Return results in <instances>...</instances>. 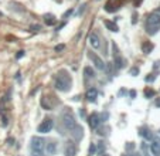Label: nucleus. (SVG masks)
<instances>
[{
	"label": "nucleus",
	"mask_w": 160,
	"mask_h": 156,
	"mask_svg": "<svg viewBox=\"0 0 160 156\" xmlns=\"http://www.w3.org/2000/svg\"><path fill=\"white\" fill-rule=\"evenodd\" d=\"M71 85H72V78L65 70H61L58 71L57 77H55V88L61 92H67V91L71 90Z\"/></svg>",
	"instance_id": "1"
},
{
	"label": "nucleus",
	"mask_w": 160,
	"mask_h": 156,
	"mask_svg": "<svg viewBox=\"0 0 160 156\" xmlns=\"http://www.w3.org/2000/svg\"><path fill=\"white\" fill-rule=\"evenodd\" d=\"M160 30V16L157 13H152L149 14L148 20H146V31L149 34H156Z\"/></svg>",
	"instance_id": "2"
},
{
	"label": "nucleus",
	"mask_w": 160,
	"mask_h": 156,
	"mask_svg": "<svg viewBox=\"0 0 160 156\" xmlns=\"http://www.w3.org/2000/svg\"><path fill=\"white\" fill-rule=\"evenodd\" d=\"M61 119H62V123L67 129H72L74 126L77 125V121H75V117H74V112L71 111L70 108H65L61 114Z\"/></svg>",
	"instance_id": "3"
},
{
	"label": "nucleus",
	"mask_w": 160,
	"mask_h": 156,
	"mask_svg": "<svg viewBox=\"0 0 160 156\" xmlns=\"http://www.w3.org/2000/svg\"><path fill=\"white\" fill-rule=\"evenodd\" d=\"M44 148H45V141L42 138L34 136L31 139V150H34V152H44Z\"/></svg>",
	"instance_id": "4"
},
{
	"label": "nucleus",
	"mask_w": 160,
	"mask_h": 156,
	"mask_svg": "<svg viewBox=\"0 0 160 156\" xmlns=\"http://www.w3.org/2000/svg\"><path fill=\"white\" fill-rule=\"evenodd\" d=\"M88 57H89V60L92 61V64H94L95 67H97L98 70H105L106 68V64L102 61V58L98 57L95 53H88Z\"/></svg>",
	"instance_id": "5"
},
{
	"label": "nucleus",
	"mask_w": 160,
	"mask_h": 156,
	"mask_svg": "<svg viewBox=\"0 0 160 156\" xmlns=\"http://www.w3.org/2000/svg\"><path fill=\"white\" fill-rule=\"evenodd\" d=\"M52 126H54L52 119H45V121H42V122L38 125L37 131H38L40 133H47V132H50V131L52 129Z\"/></svg>",
	"instance_id": "6"
},
{
	"label": "nucleus",
	"mask_w": 160,
	"mask_h": 156,
	"mask_svg": "<svg viewBox=\"0 0 160 156\" xmlns=\"http://www.w3.org/2000/svg\"><path fill=\"white\" fill-rule=\"evenodd\" d=\"M113 65L116 67V68H122L125 64L123 58L121 57V54H119V51H118V47H116V44H113Z\"/></svg>",
	"instance_id": "7"
},
{
	"label": "nucleus",
	"mask_w": 160,
	"mask_h": 156,
	"mask_svg": "<svg viewBox=\"0 0 160 156\" xmlns=\"http://www.w3.org/2000/svg\"><path fill=\"white\" fill-rule=\"evenodd\" d=\"M64 155L65 156H75L77 155V146L74 142H67L65 149H64Z\"/></svg>",
	"instance_id": "8"
},
{
	"label": "nucleus",
	"mask_w": 160,
	"mask_h": 156,
	"mask_svg": "<svg viewBox=\"0 0 160 156\" xmlns=\"http://www.w3.org/2000/svg\"><path fill=\"white\" fill-rule=\"evenodd\" d=\"M88 41H89V45L92 48H99L101 47V40H99V37H98L95 33H91L89 34V37H88Z\"/></svg>",
	"instance_id": "9"
},
{
	"label": "nucleus",
	"mask_w": 160,
	"mask_h": 156,
	"mask_svg": "<svg viewBox=\"0 0 160 156\" xmlns=\"http://www.w3.org/2000/svg\"><path fill=\"white\" fill-rule=\"evenodd\" d=\"M150 152L153 156H160V139H153V141H152Z\"/></svg>",
	"instance_id": "10"
},
{
	"label": "nucleus",
	"mask_w": 160,
	"mask_h": 156,
	"mask_svg": "<svg viewBox=\"0 0 160 156\" xmlns=\"http://www.w3.org/2000/svg\"><path fill=\"white\" fill-rule=\"evenodd\" d=\"M72 132H71V135L74 136V139L75 141H79V139L84 136V129H82V126H79V125H75L72 129H71Z\"/></svg>",
	"instance_id": "11"
},
{
	"label": "nucleus",
	"mask_w": 160,
	"mask_h": 156,
	"mask_svg": "<svg viewBox=\"0 0 160 156\" xmlns=\"http://www.w3.org/2000/svg\"><path fill=\"white\" fill-rule=\"evenodd\" d=\"M97 96H98L97 88H89V90L87 91V99H88V101L95 102V101H97Z\"/></svg>",
	"instance_id": "12"
},
{
	"label": "nucleus",
	"mask_w": 160,
	"mask_h": 156,
	"mask_svg": "<svg viewBox=\"0 0 160 156\" xmlns=\"http://www.w3.org/2000/svg\"><path fill=\"white\" fill-rule=\"evenodd\" d=\"M99 115L98 114H92L89 117V125H91V128H98V125H99Z\"/></svg>",
	"instance_id": "13"
},
{
	"label": "nucleus",
	"mask_w": 160,
	"mask_h": 156,
	"mask_svg": "<svg viewBox=\"0 0 160 156\" xmlns=\"http://www.w3.org/2000/svg\"><path fill=\"white\" fill-rule=\"evenodd\" d=\"M140 135H142L145 139H148V141H153V133H152L150 129H148V128L140 129Z\"/></svg>",
	"instance_id": "14"
},
{
	"label": "nucleus",
	"mask_w": 160,
	"mask_h": 156,
	"mask_svg": "<svg viewBox=\"0 0 160 156\" xmlns=\"http://www.w3.org/2000/svg\"><path fill=\"white\" fill-rule=\"evenodd\" d=\"M84 75L87 80H92V78H95V71L91 67H85L84 68Z\"/></svg>",
	"instance_id": "15"
},
{
	"label": "nucleus",
	"mask_w": 160,
	"mask_h": 156,
	"mask_svg": "<svg viewBox=\"0 0 160 156\" xmlns=\"http://www.w3.org/2000/svg\"><path fill=\"white\" fill-rule=\"evenodd\" d=\"M45 149H47L48 155H54L55 149H57V145H55L54 142H48V143H45Z\"/></svg>",
	"instance_id": "16"
},
{
	"label": "nucleus",
	"mask_w": 160,
	"mask_h": 156,
	"mask_svg": "<svg viewBox=\"0 0 160 156\" xmlns=\"http://www.w3.org/2000/svg\"><path fill=\"white\" fill-rule=\"evenodd\" d=\"M103 24H105V27L108 29V30H111V31H119V29H118V26H116L115 23H112V21H109V20H105L103 21Z\"/></svg>",
	"instance_id": "17"
},
{
	"label": "nucleus",
	"mask_w": 160,
	"mask_h": 156,
	"mask_svg": "<svg viewBox=\"0 0 160 156\" xmlns=\"http://www.w3.org/2000/svg\"><path fill=\"white\" fill-rule=\"evenodd\" d=\"M142 48H143V53H146V54H149V53H150V51H152V48H153V44H150V43H145Z\"/></svg>",
	"instance_id": "18"
},
{
	"label": "nucleus",
	"mask_w": 160,
	"mask_h": 156,
	"mask_svg": "<svg viewBox=\"0 0 160 156\" xmlns=\"http://www.w3.org/2000/svg\"><path fill=\"white\" fill-rule=\"evenodd\" d=\"M45 23L48 24V26H52V24H55V20L52 16H45Z\"/></svg>",
	"instance_id": "19"
},
{
	"label": "nucleus",
	"mask_w": 160,
	"mask_h": 156,
	"mask_svg": "<svg viewBox=\"0 0 160 156\" xmlns=\"http://www.w3.org/2000/svg\"><path fill=\"white\" fill-rule=\"evenodd\" d=\"M7 125H9V118H7L6 115H3V117H2V126H3V128H6Z\"/></svg>",
	"instance_id": "20"
},
{
	"label": "nucleus",
	"mask_w": 160,
	"mask_h": 156,
	"mask_svg": "<svg viewBox=\"0 0 160 156\" xmlns=\"http://www.w3.org/2000/svg\"><path fill=\"white\" fill-rule=\"evenodd\" d=\"M145 95L148 96V98H149V96H153L154 95V91L153 90H146L145 91Z\"/></svg>",
	"instance_id": "21"
},
{
	"label": "nucleus",
	"mask_w": 160,
	"mask_h": 156,
	"mask_svg": "<svg viewBox=\"0 0 160 156\" xmlns=\"http://www.w3.org/2000/svg\"><path fill=\"white\" fill-rule=\"evenodd\" d=\"M31 156H45V155H44V152H34L33 150V152H31Z\"/></svg>",
	"instance_id": "22"
},
{
	"label": "nucleus",
	"mask_w": 160,
	"mask_h": 156,
	"mask_svg": "<svg viewBox=\"0 0 160 156\" xmlns=\"http://www.w3.org/2000/svg\"><path fill=\"white\" fill-rule=\"evenodd\" d=\"M136 74H139V70H138V68H132V70H130V75H136Z\"/></svg>",
	"instance_id": "23"
},
{
	"label": "nucleus",
	"mask_w": 160,
	"mask_h": 156,
	"mask_svg": "<svg viewBox=\"0 0 160 156\" xmlns=\"http://www.w3.org/2000/svg\"><path fill=\"white\" fill-rule=\"evenodd\" d=\"M64 50V45L62 44H60V45H57V47H55V51H62Z\"/></svg>",
	"instance_id": "24"
},
{
	"label": "nucleus",
	"mask_w": 160,
	"mask_h": 156,
	"mask_svg": "<svg viewBox=\"0 0 160 156\" xmlns=\"http://www.w3.org/2000/svg\"><path fill=\"white\" fill-rule=\"evenodd\" d=\"M133 148H135V145H133V143H129V145H126V149H128V150H132Z\"/></svg>",
	"instance_id": "25"
},
{
	"label": "nucleus",
	"mask_w": 160,
	"mask_h": 156,
	"mask_svg": "<svg viewBox=\"0 0 160 156\" xmlns=\"http://www.w3.org/2000/svg\"><path fill=\"white\" fill-rule=\"evenodd\" d=\"M24 55V51H18V54H17V58H21Z\"/></svg>",
	"instance_id": "26"
},
{
	"label": "nucleus",
	"mask_w": 160,
	"mask_h": 156,
	"mask_svg": "<svg viewBox=\"0 0 160 156\" xmlns=\"http://www.w3.org/2000/svg\"><path fill=\"white\" fill-rule=\"evenodd\" d=\"M89 152H91V155H92V153L95 152V146H92V145H91V148H89Z\"/></svg>",
	"instance_id": "27"
},
{
	"label": "nucleus",
	"mask_w": 160,
	"mask_h": 156,
	"mask_svg": "<svg viewBox=\"0 0 160 156\" xmlns=\"http://www.w3.org/2000/svg\"><path fill=\"white\" fill-rule=\"evenodd\" d=\"M71 13H72V10H68V12H67L65 14H64V17H67V16H68V14H71Z\"/></svg>",
	"instance_id": "28"
},
{
	"label": "nucleus",
	"mask_w": 160,
	"mask_h": 156,
	"mask_svg": "<svg viewBox=\"0 0 160 156\" xmlns=\"http://www.w3.org/2000/svg\"><path fill=\"white\" fill-rule=\"evenodd\" d=\"M156 107H160V99H157L156 101Z\"/></svg>",
	"instance_id": "29"
},
{
	"label": "nucleus",
	"mask_w": 160,
	"mask_h": 156,
	"mask_svg": "<svg viewBox=\"0 0 160 156\" xmlns=\"http://www.w3.org/2000/svg\"><path fill=\"white\" fill-rule=\"evenodd\" d=\"M156 13H157V14H159V16H160V7H159V9H157V10H156Z\"/></svg>",
	"instance_id": "30"
},
{
	"label": "nucleus",
	"mask_w": 160,
	"mask_h": 156,
	"mask_svg": "<svg viewBox=\"0 0 160 156\" xmlns=\"http://www.w3.org/2000/svg\"><path fill=\"white\" fill-rule=\"evenodd\" d=\"M102 156H111V155H108V153H103V155Z\"/></svg>",
	"instance_id": "31"
},
{
	"label": "nucleus",
	"mask_w": 160,
	"mask_h": 156,
	"mask_svg": "<svg viewBox=\"0 0 160 156\" xmlns=\"http://www.w3.org/2000/svg\"><path fill=\"white\" fill-rule=\"evenodd\" d=\"M129 156H139V155H136V153H133V155H129Z\"/></svg>",
	"instance_id": "32"
},
{
	"label": "nucleus",
	"mask_w": 160,
	"mask_h": 156,
	"mask_svg": "<svg viewBox=\"0 0 160 156\" xmlns=\"http://www.w3.org/2000/svg\"><path fill=\"white\" fill-rule=\"evenodd\" d=\"M159 132H160V131H159Z\"/></svg>",
	"instance_id": "33"
}]
</instances>
